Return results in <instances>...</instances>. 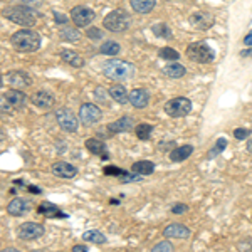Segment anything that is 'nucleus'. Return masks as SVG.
I'll return each mask as SVG.
<instances>
[{
    "label": "nucleus",
    "mask_w": 252,
    "mask_h": 252,
    "mask_svg": "<svg viewBox=\"0 0 252 252\" xmlns=\"http://www.w3.org/2000/svg\"><path fill=\"white\" fill-rule=\"evenodd\" d=\"M103 74L113 81H126L135 76V66L131 63H126V61L111 59L104 63Z\"/></svg>",
    "instance_id": "obj_1"
},
{
    "label": "nucleus",
    "mask_w": 252,
    "mask_h": 252,
    "mask_svg": "<svg viewBox=\"0 0 252 252\" xmlns=\"http://www.w3.org/2000/svg\"><path fill=\"white\" fill-rule=\"evenodd\" d=\"M10 42L20 52H35L40 47V35L35 31L22 29L12 35Z\"/></svg>",
    "instance_id": "obj_2"
},
{
    "label": "nucleus",
    "mask_w": 252,
    "mask_h": 252,
    "mask_svg": "<svg viewBox=\"0 0 252 252\" xmlns=\"http://www.w3.org/2000/svg\"><path fill=\"white\" fill-rule=\"evenodd\" d=\"M3 17H7L10 22L24 27H31L37 22V14L32 9H29V7H22V5L10 7V9L3 10Z\"/></svg>",
    "instance_id": "obj_3"
},
{
    "label": "nucleus",
    "mask_w": 252,
    "mask_h": 252,
    "mask_svg": "<svg viewBox=\"0 0 252 252\" xmlns=\"http://www.w3.org/2000/svg\"><path fill=\"white\" fill-rule=\"evenodd\" d=\"M129 15L128 12L123 9H116L104 17L103 26L106 27L109 32H125L129 27Z\"/></svg>",
    "instance_id": "obj_4"
},
{
    "label": "nucleus",
    "mask_w": 252,
    "mask_h": 252,
    "mask_svg": "<svg viewBox=\"0 0 252 252\" xmlns=\"http://www.w3.org/2000/svg\"><path fill=\"white\" fill-rule=\"evenodd\" d=\"M187 58L190 61H195L198 64H209L215 58V52L210 46L205 42H195L187 47Z\"/></svg>",
    "instance_id": "obj_5"
},
{
    "label": "nucleus",
    "mask_w": 252,
    "mask_h": 252,
    "mask_svg": "<svg viewBox=\"0 0 252 252\" xmlns=\"http://www.w3.org/2000/svg\"><path fill=\"white\" fill-rule=\"evenodd\" d=\"M192 111V103L187 97H173L165 104V113L172 118H184Z\"/></svg>",
    "instance_id": "obj_6"
},
{
    "label": "nucleus",
    "mask_w": 252,
    "mask_h": 252,
    "mask_svg": "<svg viewBox=\"0 0 252 252\" xmlns=\"http://www.w3.org/2000/svg\"><path fill=\"white\" fill-rule=\"evenodd\" d=\"M56 120H58L59 126L64 131L72 133L78 129V116H76L71 109H67V108L58 109V111H56Z\"/></svg>",
    "instance_id": "obj_7"
},
{
    "label": "nucleus",
    "mask_w": 252,
    "mask_h": 252,
    "mask_svg": "<svg viewBox=\"0 0 252 252\" xmlns=\"http://www.w3.org/2000/svg\"><path fill=\"white\" fill-rule=\"evenodd\" d=\"M101 109L96 106V104H91V103H84L83 106L79 109V121L83 123L84 126H91L97 123L101 120Z\"/></svg>",
    "instance_id": "obj_8"
},
{
    "label": "nucleus",
    "mask_w": 252,
    "mask_h": 252,
    "mask_svg": "<svg viewBox=\"0 0 252 252\" xmlns=\"http://www.w3.org/2000/svg\"><path fill=\"white\" fill-rule=\"evenodd\" d=\"M24 103H26V94L19 89H10L2 96V108L7 106V111H10L12 108H22Z\"/></svg>",
    "instance_id": "obj_9"
},
{
    "label": "nucleus",
    "mask_w": 252,
    "mask_h": 252,
    "mask_svg": "<svg viewBox=\"0 0 252 252\" xmlns=\"http://www.w3.org/2000/svg\"><path fill=\"white\" fill-rule=\"evenodd\" d=\"M71 19L78 27H86L94 20V12L84 5H78L71 10Z\"/></svg>",
    "instance_id": "obj_10"
},
{
    "label": "nucleus",
    "mask_w": 252,
    "mask_h": 252,
    "mask_svg": "<svg viewBox=\"0 0 252 252\" xmlns=\"http://www.w3.org/2000/svg\"><path fill=\"white\" fill-rule=\"evenodd\" d=\"M44 235V225L37 222H26L19 227V237L24 241H32V239H39Z\"/></svg>",
    "instance_id": "obj_11"
},
{
    "label": "nucleus",
    "mask_w": 252,
    "mask_h": 252,
    "mask_svg": "<svg viewBox=\"0 0 252 252\" xmlns=\"http://www.w3.org/2000/svg\"><path fill=\"white\" fill-rule=\"evenodd\" d=\"M214 15L210 12H205V10H198L195 14L190 15V26L195 27L198 31H207L209 27L214 26Z\"/></svg>",
    "instance_id": "obj_12"
},
{
    "label": "nucleus",
    "mask_w": 252,
    "mask_h": 252,
    "mask_svg": "<svg viewBox=\"0 0 252 252\" xmlns=\"http://www.w3.org/2000/svg\"><path fill=\"white\" fill-rule=\"evenodd\" d=\"M7 78V83L10 84L12 88L15 89H22V88H27L31 86V78L27 72H22V71H10L5 74Z\"/></svg>",
    "instance_id": "obj_13"
},
{
    "label": "nucleus",
    "mask_w": 252,
    "mask_h": 252,
    "mask_svg": "<svg viewBox=\"0 0 252 252\" xmlns=\"http://www.w3.org/2000/svg\"><path fill=\"white\" fill-rule=\"evenodd\" d=\"M52 173L56 177H61V178H74L78 175V168L74 165L67 163V161H56L54 165L51 166Z\"/></svg>",
    "instance_id": "obj_14"
},
{
    "label": "nucleus",
    "mask_w": 252,
    "mask_h": 252,
    "mask_svg": "<svg viewBox=\"0 0 252 252\" xmlns=\"http://www.w3.org/2000/svg\"><path fill=\"white\" fill-rule=\"evenodd\" d=\"M32 103L40 109H51L54 106L56 101L51 93H47L46 89H39V91H35L34 94H32Z\"/></svg>",
    "instance_id": "obj_15"
},
{
    "label": "nucleus",
    "mask_w": 252,
    "mask_h": 252,
    "mask_svg": "<svg viewBox=\"0 0 252 252\" xmlns=\"http://www.w3.org/2000/svg\"><path fill=\"white\" fill-rule=\"evenodd\" d=\"M163 235L165 237H172V239H189L190 237V229L189 227H185L184 223L173 222L163 229Z\"/></svg>",
    "instance_id": "obj_16"
},
{
    "label": "nucleus",
    "mask_w": 252,
    "mask_h": 252,
    "mask_svg": "<svg viewBox=\"0 0 252 252\" xmlns=\"http://www.w3.org/2000/svg\"><path fill=\"white\" fill-rule=\"evenodd\" d=\"M129 103H131L133 108L136 109H141V108H146L150 103V94L148 91L143 88H136L129 93Z\"/></svg>",
    "instance_id": "obj_17"
},
{
    "label": "nucleus",
    "mask_w": 252,
    "mask_h": 252,
    "mask_svg": "<svg viewBox=\"0 0 252 252\" xmlns=\"http://www.w3.org/2000/svg\"><path fill=\"white\" fill-rule=\"evenodd\" d=\"M84 146L88 148V152H91L93 155H97L99 158H103V160H108V158H109L106 143H103L101 140H96V138H88V140L84 141Z\"/></svg>",
    "instance_id": "obj_18"
},
{
    "label": "nucleus",
    "mask_w": 252,
    "mask_h": 252,
    "mask_svg": "<svg viewBox=\"0 0 252 252\" xmlns=\"http://www.w3.org/2000/svg\"><path fill=\"white\" fill-rule=\"evenodd\" d=\"M133 118L131 116H121L120 120L113 121V123H109L106 126V129H109V133L111 135H115V133H125V131H129V129H133Z\"/></svg>",
    "instance_id": "obj_19"
},
{
    "label": "nucleus",
    "mask_w": 252,
    "mask_h": 252,
    "mask_svg": "<svg viewBox=\"0 0 252 252\" xmlns=\"http://www.w3.org/2000/svg\"><path fill=\"white\" fill-rule=\"evenodd\" d=\"M61 59H63L64 63H67L69 66H74V67L84 66V59L81 58L78 52L72 51V49H64V51L61 52Z\"/></svg>",
    "instance_id": "obj_20"
},
{
    "label": "nucleus",
    "mask_w": 252,
    "mask_h": 252,
    "mask_svg": "<svg viewBox=\"0 0 252 252\" xmlns=\"http://www.w3.org/2000/svg\"><path fill=\"white\" fill-rule=\"evenodd\" d=\"M131 9L138 14H150L157 5V0H129Z\"/></svg>",
    "instance_id": "obj_21"
},
{
    "label": "nucleus",
    "mask_w": 252,
    "mask_h": 252,
    "mask_svg": "<svg viewBox=\"0 0 252 252\" xmlns=\"http://www.w3.org/2000/svg\"><path fill=\"white\" fill-rule=\"evenodd\" d=\"M193 153V146L192 145H182V146H177L170 152V158L172 161H184L187 160L190 155Z\"/></svg>",
    "instance_id": "obj_22"
},
{
    "label": "nucleus",
    "mask_w": 252,
    "mask_h": 252,
    "mask_svg": "<svg viewBox=\"0 0 252 252\" xmlns=\"http://www.w3.org/2000/svg\"><path fill=\"white\" fill-rule=\"evenodd\" d=\"M109 94H111L113 99H115L116 103H120V104H126L129 101L128 91H126V88L121 86V84H113V86L109 88Z\"/></svg>",
    "instance_id": "obj_23"
},
{
    "label": "nucleus",
    "mask_w": 252,
    "mask_h": 252,
    "mask_svg": "<svg viewBox=\"0 0 252 252\" xmlns=\"http://www.w3.org/2000/svg\"><path fill=\"white\" fill-rule=\"evenodd\" d=\"M7 212H9L12 217H20V215L26 214V202L22 198H14L9 205H7Z\"/></svg>",
    "instance_id": "obj_24"
},
{
    "label": "nucleus",
    "mask_w": 252,
    "mask_h": 252,
    "mask_svg": "<svg viewBox=\"0 0 252 252\" xmlns=\"http://www.w3.org/2000/svg\"><path fill=\"white\" fill-rule=\"evenodd\" d=\"M163 74L172 79H178V78H182V76H185V67L178 63H172L163 67Z\"/></svg>",
    "instance_id": "obj_25"
},
{
    "label": "nucleus",
    "mask_w": 252,
    "mask_h": 252,
    "mask_svg": "<svg viewBox=\"0 0 252 252\" xmlns=\"http://www.w3.org/2000/svg\"><path fill=\"white\" fill-rule=\"evenodd\" d=\"M153 170H155V165H153V161H148V160L136 161V163H133L131 166V172L140 173V175H150V173H153Z\"/></svg>",
    "instance_id": "obj_26"
},
{
    "label": "nucleus",
    "mask_w": 252,
    "mask_h": 252,
    "mask_svg": "<svg viewBox=\"0 0 252 252\" xmlns=\"http://www.w3.org/2000/svg\"><path fill=\"white\" fill-rule=\"evenodd\" d=\"M39 212L47 215V217H66L64 214H61V210L58 209V207L49 204V202H42V204L39 205Z\"/></svg>",
    "instance_id": "obj_27"
},
{
    "label": "nucleus",
    "mask_w": 252,
    "mask_h": 252,
    "mask_svg": "<svg viewBox=\"0 0 252 252\" xmlns=\"http://www.w3.org/2000/svg\"><path fill=\"white\" fill-rule=\"evenodd\" d=\"M83 239L86 242H93V244H104L106 242L104 234L99 232V230H86V232L83 234Z\"/></svg>",
    "instance_id": "obj_28"
},
{
    "label": "nucleus",
    "mask_w": 252,
    "mask_h": 252,
    "mask_svg": "<svg viewBox=\"0 0 252 252\" xmlns=\"http://www.w3.org/2000/svg\"><path fill=\"white\" fill-rule=\"evenodd\" d=\"M120 51H121L120 44L115 42V40H108V42L101 44V47H99L101 54H106V56H116V54H120Z\"/></svg>",
    "instance_id": "obj_29"
},
{
    "label": "nucleus",
    "mask_w": 252,
    "mask_h": 252,
    "mask_svg": "<svg viewBox=\"0 0 252 252\" xmlns=\"http://www.w3.org/2000/svg\"><path fill=\"white\" fill-rule=\"evenodd\" d=\"M152 131H153V126L148 125V123H141V125H138L135 128V133H136V136L140 138V140H150Z\"/></svg>",
    "instance_id": "obj_30"
},
{
    "label": "nucleus",
    "mask_w": 252,
    "mask_h": 252,
    "mask_svg": "<svg viewBox=\"0 0 252 252\" xmlns=\"http://www.w3.org/2000/svg\"><path fill=\"white\" fill-rule=\"evenodd\" d=\"M153 34L158 35V37H163V39H170L172 37V31L166 24H157V26L152 27Z\"/></svg>",
    "instance_id": "obj_31"
},
{
    "label": "nucleus",
    "mask_w": 252,
    "mask_h": 252,
    "mask_svg": "<svg viewBox=\"0 0 252 252\" xmlns=\"http://www.w3.org/2000/svg\"><path fill=\"white\" fill-rule=\"evenodd\" d=\"M61 39L64 40H71V42H76V40H79V32L76 29H72V27H66V29L61 31Z\"/></svg>",
    "instance_id": "obj_32"
},
{
    "label": "nucleus",
    "mask_w": 252,
    "mask_h": 252,
    "mask_svg": "<svg viewBox=\"0 0 252 252\" xmlns=\"http://www.w3.org/2000/svg\"><path fill=\"white\" fill-rule=\"evenodd\" d=\"M225 146H227V140H225V138H219V140L215 141L214 148L210 150L207 157H209V158H215V157L219 155V153H222L223 150H225Z\"/></svg>",
    "instance_id": "obj_33"
},
{
    "label": "nucleus",
    "mask_w": 252,
    "mask_h": 252,
    "mask_svg": "<svg viewBox=\"0 0 252 252\" xmlns=\"http://www.w3.org/2000/svg\"><path fill=\"white\" fill-rule=\"evenodd\" d=\"M160 58L166 59V61H177L178 58H180V54H178V52L172 47H163L160 51Z\"/></svg>",
    "instance_id": "obj_34"
},
{
    "label": "nucleus",
    "mask_w": 252,
    "mask_h": 252,
    "mask_svg": "<svg viewBox=\"0 0 252 252\" xmlns=\"http://www.w3.org/2000/svg\"><path fill=\"white\" fill-rule=\"evenodd\" d=\"M104 175H115V177H126L129 172H126V170H121L118 168V166H104Z\"/></svg>",
    "instance_id": "obj_35"
},
{
    "label": "nucleus",
    "mask_w": 252,
    "mask_h": 252,
    "mask_svg": "<svg viewBox=\"0 0 252 252\" xmlns=\"http://www.w3.org/2000/svg\"><path fill=\"white\" fill-rule=\"evenodd\" d=\"M14 2L20 3V5H27V7H39L44 3V0H14Z\"/></svg>",
    "instance_id": "obj_36"
},
{
    "label": "nucleus",
    "mask_w": 252,
    "mask_h": 252,
    "mask_svg": "<svg viewBox=\"0 0 252 252\" xmlns=\"http://www.w3.org/2000/svg\"><path fill=\"white\" fill-rule=\"evenodd\" d=\"M249 135H251V129H246V128H237L234 131V136L237 138V140H246Z\"/></svg>",
    "instance_id": "obj_37"
},
{
    "label": "nucleus",
    "mask_w": 252,
    "mask_h": 252,
    "mask_svg": "<svg viewBox=\"0 0 252 252\" xmlns=\"http://www.w3.org/2000/svg\"><path fill=\"white\" fill-rule=\"evenodd\" d=\"M86 35H88V37H91V39H101V37H103V32H101L99 29H96V27H91V29H88Z\"/></svg>",
    "instance_id": "obj_38"
},
{
    "label": "nucleus",
    "mask_w": 252,
    "mask_h": 252,
    "mask_svg": "<svg viewBox=\"0 0 252 252\" xmlns=\"http://www.w3.org/2000/svg\"><path fill=\"white\" fill-rule=\"evenodd\" d=\"M153 251H173V246L168 241H165V242L157 244V246L153 247Z\"/></svg>",
    "instance_id": "obj_39"
},
{
    "label": "nucleus",
    "mask_w": 252,
    "mask_h": 252,
    "mask_svg": "<svg viewBox=\"0 0 252 252\" xmlns=\"http://www.w3.org/2000/svg\"><path fill=\"white\" fill-rule=\"evenodd\" d=\"M187 210H189V205H185V204H175L172 207V212L173 214H185Z\"/></svg>",
    "instance_id": "obj_40"
},
{
    "label": "nucleus",
    "mask_w": 252,
    "mask_h": 252,
    "mask_svg": "<svg viewBox=\"0 0 252 252\" xmlns=\"http://www.w3.org/2000/svg\"><path fill=\"white\" fill-rule=\"evenodd\" d=\"M54 19H56V22H58L59 26H64V24H67V22H69L66 15H64V14H59V12H54Z\"/></svg>",
    "instance_id": "obj_41"
},
{
    "label": "nucleus",
    "mask_w": 252,
    "mask_h": 252,
    "mask_svg": "<svg viewBox=\"0 0 252 252\" xmlns=\"http://www.w3.org/2000/svg\"><path fill=\"white\" fill-rule=\"evenodd\" d=\"M94 94H96L97 99H103V101H104V97H106V94H104V89H103V88H97Z\"/></svg>",
    "instance_id": "obj_42"
},
{
    "label": "nucleus",
    "mask_w": 252,
    "mask_h": 252,
    "mask_svg": "<svg viewBox=\"0 0 252 252\" xmlns=\"http://www.w3.org/2000/svg\"><path fill=\"white\" fill-rule=\"evenodd\" d=\"M244 44H246V46H252V31H249V34L244 37Z\"/></svg>",
    "instance_id": "obj_43"
},
{
    "label": "nucleus",
    "mask_w": 252,
    "mask_h": 252,
    "mask_svg": "<svg viewBox=\"0 0 252 252\" xmlns=\"http://www.w3.org/2000/svg\"><path fill=\"white\" fill-rule=\"evenodd\" d=\"M72 251H76V252H84V251H88V247H86V246H74V247H72Z\"/></svg>",
    "instance_id": "obj_44"
},
{
    "label": "nucleus",
    "mask_w": 252,
    "mask_h": 252,
    "mask_svg": "<svg viewBox=\"0 0 252 252\" xmlns=\"http://www.w3.org/2000/svg\"><path fill=\"white\" fill-rule=\"evenodd\" d=\"M241 56H242V58H247V56H251V58H252V49H249V51H244Z\"/></svg>",
    "instance_id": "obj_45"
},
{
    "label": "nucleus",
    "mask_w": 252,
    "mask_h": 252,
    "mask_svg": "<svg viewBox=\"0 0 252 252\" xmlns=\"http://www.w3.org/2000/svg\"><path fill=\"white\" fill-rule=\"evenodd\" d=\"M247 150H249V153H252V140L247 143Z\"/></svg>",
    "instance_id": "obj_46"
}]
</instances>
